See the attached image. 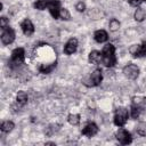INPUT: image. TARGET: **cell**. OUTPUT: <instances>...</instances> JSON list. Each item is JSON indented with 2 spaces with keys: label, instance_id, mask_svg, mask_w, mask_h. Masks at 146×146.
<instances>
[{
  "label": "cell",
  "instance_id": "6da1fadb",
  "mask_svg": "<svg viewBox=\"0 0 146 146\" xmlns=\"http://www.w3.org/2000/svg\"><path fill=\"white\" fill-rule=\"evenodd\" d=\"M25 51L23 48H16L11 52V57L9 60V66L13 70H18V67L24 63Z\"/></svg>",
  "mask_w": 146,
  "mask_h": 146
},
{
  "label": "cell",
  "instance_id": "7a4b0ae2",
  "mask_svg": "<svg viewBox=\"0 0 146 146\" xmlns=\"http://www.w3.org/2000/svg\"><path fill=\"white\" fill-rule=\"evenodd\" d=\"M129 112L125 107H117L114 114V124L117 127H123L128 121Z\"/></svg>",
  "mask_w": 146,
  "mask_h": 146
},
{
  "label": "cell",
  "instance_id": "3957f363",
  "mask_svg": "<svg viewBox=\"0 0 146 146\" xmlns=\"http://www.w3.org/2000/svg\"><path fill=\"white\" fill-rule=\"evenodd\" d=\"M103 80V73H102V70L100 68H96L91 75L88 78L87 82H84L86 86L88 87H96V86H99L100 82Z\"/></svg>",
  "mask_w": 146,
  "mask_h": 146
},
{
  "label": "cell",
  "instance_id": "277c9868",
  "mask_svg": "<svg viewBox=\"0 0 146 146\" xmlns=\"http://www.w3.org/2000/svg\"><path fill=\"white\" fill-rule=\"evenodd\" d=\"M139 73H140L139 67H138L137 65L132 64V63H130V64H128V65H125V66L123 67V74H124L128 79L135 80V79H137V78L139 76Z\"/></svg>",
  "mask_w": 146,
  "mask_h": 146
},
{
  "label": "cell",
  "instance_id": "5b68a950",
  "mask_svg": "<svg viewBox=\"0 0 146 146\" xmlns=\"http://www.w3.org/2000/svg\"><path fill=\"white\" fill-rule=\"evenodd\" d=\"M115 136H116V139L119 140V143L122 144V145H128L132 141V137H131L130 132L128 130L123 129V128L119 129Z\"/></svg>",
  "mask_w": 146,
  "mask_h": 146
},
{
  "label": "cell",
  "instance_id": "8992f818",
  "mask_svg": "<svg viewBox=\"0 0 146 146\" xmlns=\"http://www.w3.org/2000/svg\"><path fill=\"white\" fill-rule=\"evenodd\" d=\"M15 40V31L11 27H7L1 33V42L3 44H10Z\"/></svg>",
  "mask_w": 146,
  "mask_h": 146
},
{
  "label": "cell",
  "instance_id": "52a82bcc",
  "mask_svg": "<svg viewBox=\"0 0 146 146\" xmlns=\"http://www.w3.org/2000/svg\"><path fill=\"white\" fill-rule=\"evenodd\" d=\"M48 10L50 13V15L54 18H58L59 17V11H60V2L58 0H49L48 2Z\"/></svg>",
  "mask_w": 146,
  "mask_h": 146
},
{
  "label": "cell",
  "instance_id": "ba28073f",
  "mask_svg": "<svg viewBox=\"0 0 146 146\" xmlns=\"http://www.w3.org/2000/svg\"><path fill=\"white\" fill-rule=\"evenodd\" d=\"M130 54L133 57H144V56H146V42H143L141 44H133L130 48Z\"/></svg>",
  "mask_w": 146,
  "mask_h": 146
},
{
  "label": "cell",
  "instance_id": "9c48e42d",
  "mask_svg": "<svg viewBox=\"0 0 146 146\" xmlns=\"http://www.w3.org/2000/svg\"><path fill=\"white\" fill-rule=\"evenodd\" d=\"M97 132H98V127H97V124L94 123V122L87 123L86 127L82 129V135H84V136H87V137H89V138H90V137H94Z\"/></svg>",
  "mask_w": 146,
  "mask_h": 146
},
{
  "label": "cell",
  "instance_id": "30bf717a",
  "mask_svg": "<svg viewBox=\"0 0 146 146\" xmlns=\"http://www.w3.org/2000/svg\"><path fill=\"white\" fill-rule=\"evenodd\" d=\"M21 29H22L23 33H24L26 36L32 35L33 32H34V26H33L31 19H29V18H25V19L21 23Z\"/></svg>",
  "mask_w": 146,
  "mask_h": 146
},
{
  "label": "cell",
  "instance_id": "8fae6325",
  "mask_svg": "<svg viewBox=\"0 0 146 146\" xmlns=\"http://www.w3.org/2000/svg\"><path fill=\"white\" fill-rule=\"evenodd\" d=\"M76 48H78V40L75 38H71L64 46V52L66 55H72L73 52L76 51Z\"/></svg>",
  "mask_w": 146,
  "mask_h": 146
},
{
  "label": "cell",
  "instance_id": "7c38bea8",
  "mask_svg": "<svg viewBox=\"0 0 146 146\" xmlns=\"http://www.w3.org/2000/svg\"><path fill=\"white\" fill-rule=\"evenodd\" d=\"M94 39L96 42L98 43H103L105 41H107L108 39V34L105 30H97L95 33H94Z\"/></svg>",
  "mask_w": 146,
  "mask_h": 146
},
{
  "label": "cell",
  "instance_id": "4fadbf2b",
  "mask_svg": "<svg viewBox=\"0 0 146 146\" xmlns=\"http://www.w3.org/2000/svg\"><path fill=\"white\" fill-rule=\"evenodd\" d=\"M103 57H114L115 56V47L112 43H107L104 46L102 50Z\"/></svg>",
  "mask_w": 146,
  "mask_h": 146
},
{
  "label": "cell",
  "instance_id": "5bb4252c",
  "mask_svg": "<svg viewBox=\"0 0 146 146\" xmlns=\"http://www.w3.org/2000/svg\"><path fill=\"white\" fill-rule=\"evenodd\" d=\"M88 59L92 64H98L103 60V55H102V52H99L97 50H92V51H90V54L88 56Z\"/></svg>",
  "mask_w": 146,
  "mask_h": 146
},
{
  "label": "cell",
  "instance_id": "9a60e30c",
  "mask_svg": "<svg viewBox=\"0 0 146 146\" xmlns=\"http://www.w3.org/2000/svg\"><path fill=\"white\" fill-rule=\"evenodd\" d=\"M55 67H56V62L50 63V64H41V65L39 66V71H40V73L48 74V73H50Z\"/></svg>",
  "mask_w": 146,
  "mask_h": 146
},
{
  "label": "cell",
  "instance_id": "2e32d148",
  "mask_svg": "<svg viewBox=\"0 0 146 146\" xmlns=\"http://www.w3.org/2000/svg\"><path fill=\"white\" fill-rule=\"evenodd\" d=\"M27 99H29V97H27V94L25 91H18L17 92V95H16V103H18L19 105L24 106L27 103Z\"/></svg>",
  "mask_w": 146,
  "mask_h": 146
},
{
  "label": "cell",
  "instance_id": "e0dca14e",
  "mask_svg": "<svg viewBox=\"0 0 146 146\" xmlns=\"http://www.w3.org/2000/svg\"><path fill=\"white\" fill-rule=\"evenodd\" d=\"M135 19L137 21V22H143L145 18H146V11H145V9H143V8H137L136 9V11H135Z\"/></svg>",
  "mask_w": 146,
  "mask_h": 146
},
{
  "label": "cell",
  "instance_id": "ac0fdd59",
  "mask_svg": "<svg viewBox=\"0 0 146 146\" xmlns=\"http://www.w3.org/2000/svg\"><path fill=\"white\" fill-rule=\"evenodd\" d=\"M14 127H15V124H14V122L13 121H3L2 123H1V131L2 132H10L13 129H14Z\"/></svg>",
  "mask_w": 146,
  "mask_h": 146
},
{
  "label": "cell",
  "instance_id": "d6986e66",
  "mask_svg": "<svg viewBox=\"0 0 146 146\" xmlns=\"http://www.w3.org/2000/svg\"><path fill=\"white\" fill-rule=\"evenodd\" d=\"M140 112H141V108L139 105H136V104H132L131 105V108H130V115L132 119H137L139 115H140Z\"/></svg>",
  "mask_w": 146,
  "mask_h": 146
},
{
  "label": "cell",
  "instance_id": "ffe728a7",
  "mask_svg": "<svg viewBox=\"0 0 146 146\" xmlns=\"http://www.w3.org/2000/svg\"><path fill=\"white\" fill-rule=\"evenodd\" d=\"M136 131L140 136H146V121H140L136 125Z\"/></svg>",
  "mask_w": 146,
  "mask_h": 146
},
{
  "label": "cell",
  "instance_id": "44dd1931",
  "mask_svg": "<svg viewBox=\"0 0 146 146\" xmlns=\"http://www.w3.org/2000/svg\"><path fill=\"white\" fill-rule=\"evenodd\" d=\"M67 121L72 125H78L80 123V115L79 114H70L67 116Z\"/></svg>",
  "mask_w": 146,
  "mask_h": 146
},
{
  "label": "cell",
  "instance_id": "7402d4cb",
  "mask_svg": "<svg viewBox=\"0 0 146 146\" xmlns=\"http://www.w3.org/2000/svg\"><path fill=\"white\" fill-rule=\"evenodd\" d=\"M48 2H49V0H36L34 2V8L39 9V10H43L44 8L48 7Z\"/></svg>",
  "mask_w": 146,
  "mask_h": 146
},
{
  "label": "cell",
  "instance_id": "603a6c76",
  "mask_svg": "<svg viewBox=\"0 0 146 146\" xmlns=\"http://www.w3.org/2000/svg\"><path fill=\"white\" fill-rule=\"evenodd\" d=\"M59 128H60L59 124H50V125L47 128V130H46V135H47V136H52L55 132H57V131L59 130Z\"/></svg>",
  "mask_w": 146,
  "mask_h": 146
},
{
  "label": "cell",
  "instance_id": "cb8c5ba5",
  "mask_svg": "<svg viewBox=\"0 0 146 146\" xmlns=\"http://www.w3.org/2000/svg\"><path fill=\"white\" fill-rule=\"evenodd\" d=\"M103 15H104V14H103L99 9H97V8H94V9H91V10L89 11V16H90L92 19H99Z\"/></svg>",
  "mask_w": 146,
  "mask_h": 146
},
{
  "label": "cell",
  "instance_id": "d4e9b609",
  "mask_svg": "<svg viewBox=\"0 0 146 146\" xmlns=\"http://www.w3.org/2000/svg\"><path fill=\"white\" fill-rule=\"evenodd\" d=\"M108 26H110V30H111V31L115 32V31H117L119 27H120V22H119L117 19H115V18H112V19L110 21V23H108Z\"/></svg>",
  "mask_w": 146,
  "mask_h": 146
},
{
  "label": "cell",
  "instance_id": "484cf974",
  "mask_svg": "<svg viewBox=\"0 0 146 146\" xmlns=\"http://www.w3.org/2000/svg\"><path fill=\"white\" fill-rule=\"evenodd\" d=\"M59 17L64 21H68L71 18V15H70V11L66 9V8H60V11H59Z\"/></svg>",
  "mask_w": 146,
  "mask_h": 146
},
{
  "label": "cell",
  "instance_id": "4316f807",
  "mask_svg": "<svg viewBox=\"0 0 146 146\" xmlns=\"http://www.w3.org/2000/svg\"><path fill=\"white\" fill-rule=\"evenodd\" d=\"M0 27H1L2 30H5V29L9 27V21H8V18H7V17L2 16V17L0 18Z\"/></svg>",
  "mask_w": 146,
  "mask_h": 146
},
{
  "label": "cell",
  "instance_id": "83f0119b",
  "mask_svg": "<svg viewBox=\"0 0 146 146\" xmlns=\"http://www.w3.org/2000/svg\"><path fill=\"white\" fill-rule=\"evenodd\" d=\"M75 9H76L78 11H80V13L84 11V10H86V3H84V2H82V1L78 2V3L75 5Z\"/></svg>",
  "mask_w": 146,
  "mask_h": 146
},
{
  "label": "cell",
  "instance_id": "f1b7e54d",
  "mask_svg": "<svg viewBox=\"0 0 146 146\" xmlns=\"http://www.w3.org/2000/svg\"><path fill=\"white\" fill-rule=\"evenodd\" d=\"M21 107H23V106H22V105H19L18 103H16V104H13V105L10 106V108H11V112H13V113H17V112H19Z\"/></svg>",
  "mask_w": 146,
  "mask_h": 146
},
{
  "label": "cell",
  "instance_id": "f546056e",
  "mask_svg": "<svg viewBox=\"0 0 146 146\" xmlns=\"http://www.w3.org/2000/svg\"><path fill=\"white\" fill-rule=\"evenodd\" d=\"M128 2H129L131 6H133V7H138V6L143 2V0H128Z\"/></svg>",
  "mask_w": 146,
  "mask_h": 146
},
{
  "label": "cell",
  "instance_id": "4dcf8cb0",
  "mask_svg": "<svg viewBox=\"0 0 146 146\" xmlns=\"http://www.w3.org/2000/svg\"><path fill=\"white\" fill-rule=\"evenodd\" d=\"M141 105L146 106V97H141Z\"/></svg>",
  "mask_w": 146,
  "mask_h": 146
},
{
  "label": "cell",
  "instance_id": "1f68e13d",
  "mask_svg": "<svg viewBox=\"0 0 146 146\" xmlns=\"http://www.w3.org/2000/svg\"><path fill=\"white\" fill-rule=\"evenodd\" d=\"M143 1H145V2H146V0H143Z\"/></svg>",
  "mask_w": 146,
  "mask_h": 146
}]
</instances>
